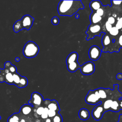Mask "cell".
<instances>
[{
    "label": "cell",
    "mask_w": 122,
    "mask_h": 122,
    "mask_svg": "<svg viewBox=\"0 0 122 122\" xmlns=\"http://www.w3.org/2000/svg\"><path fill=\"white\" fill-rule=\"evenodd\" d=\"M75 18H76V19H78V18H79V17H80V15H79V14H76L75 15Z\"/></svg>",
    "instance_id": "cell-40"
},
{
    "label": "cell",
    "mask_w": 122,
    "mask_h": 122,
    "mask_svg": "<svg viewBox=\"0 0 122 122\" xmlns=\"http://www.w3.org/2000/svg\"><path fill=\"white\" fill-rule=\"evenodd\" d=\"M78 115L80 119L86 121L90 117V112L87 109L81 108L79 110Z\"/></svg>",
    "instance_id": "cell-15"
},
{
    "label": "cell",
    "mask_w": 122,
    "mask_h": 122,
    "mask_svg": "<svg viewBox=\"0 0 122 122\" xmlns=\"http://www.w3.org/2000/svg\"><path fill=\"white\" fill-rule=\"evenodd\" d=\"M107 21L111 24L112 25L115 22V19L113 16H110L107 19Z\"/></svg>",
    "instance_id": "cell-30"
},
{
    "label": "cell",
    "mask_w": 122,
    "mask_h": 122,
    "mask_svg": "<svg viewBox=\"0 0 122 122\" xmlns=\"http://www.w3.org/2000/svg\"><path fill=\"white\" fill-rule=\"evenodd\" d=\"M104 109L102 103L97 104L92 110V114L93 118L96 121L100 120L104 113Z\"/></svg>",
    "instance_id": "cell-9"
},
{
    "label": "cell",
    "mask_w": 122,
    "mask_h": 122,
    "mask_svg": "<svg viewBox=\"0 0 122 122\" xmlns=\"http://www.w3.org/2000/svg\"><path fill=\"white\" fill-rule=\"evenodd\" d=\"M20 120L19 112L14 113L8 118L7 122H19Z\"/></svg>",
    "instance_id": "cell-17"
},
{
    "label": "cell",
    "mask_w": 122,
    "mask_h": 122,
    "mask_svg": "<svg viewBox=\"0 0 122 122\" xmlns=\"http://www.w3.org/2000/svg\"><path fill=\"white\" fill-rule=\"evenodd\" d=\"M20 61V59L19 57H16L15 58V61L17 62H19Z\"/></svg>",
    "instance_id": "cell-39"
},
{
    "label": "cell",
    "mask_w": 122,
    "mask_h": 122,
    "mask_svg": "<svg viewBox=\"0 0 122 122\" xmlns=\"http://www.w3.org/2000/svg\"><path fill=\"white\" fill-rule=\"evenodd\" d=\"M0 119H1V116H0Z\"/></svg>",
    "instance_id": "cell-42"
},
{
    "label": "cell",
    "mask_w": 122,
    "mask_h": 122,
    "mask_svg": "<svg viewBox=\"0 0 122 122\" xmlns=\"http://www.w3.org/2000/svg\"><path fill=\"white\" fill-rule=\"evenodd\" d=\"M104 27L105 28L106 30L108 32H109V31L111 30V29L112 27V24H110L107 21H106L104 24Z\"/></svg>",
    "instance_id": "cell-28"
},
{
    "label": "cell",
    "mask_w": 122,
    "mask_h": 122,
    "mask_svg": "<svg viewBox=\"0 0 122 122\" xmlns=\"http://www.w3.org/2000/svg\"><path fill=\"white\" fill-rule=\"evenodd\" d=\"M85 101L87 103L91 105H97L102 103L93 90H90L88 92L85 98Z\"/></svg>",
    "instance_id": "cell-8"
},
{
    "label": "cell",
    "mask_w": 122,
    "mask_h": 122,
    "mask_svg": "<svg viewBox=\"0 0 122 122\" xmlns=\"http://www.w3.org/2000/svg\"><path fill=\"white\" fill-rule=\"evenodd\" d=\"M9 70H10V71L13 74H14L17 72V68L16 67V66H15L13 65H11L10 67Z\"/></svg>",
    "instance_id": "cell-31"
},
{
    "label": "cell",
    "mask_w": 122,
    "mask_h": 122,
    "mask_svg": "<svg viewBox=\"0 0 122 122\" xmlns=\"http://www.w3.org/2000/svg\"><path fill=\"white\" fill-rule=\"evenodd\" d=\"M57 113V112L53 110H48V117L49 118H53Z\"/></svg>",
    "instance_id": "cell-26"
},
{
    "label": "cell",
    "mask_w": 122,
    "mask_h": 122,
    "mask_svg": "<svg viewBox=\"0 0 122 122\" xmlns=\"http://www.w3.org/2000/svg\"><path fill=\"white\" fill-rule=\"evenodd\" d=\"M34 20V18L30 15H25L23 16L20 20L22 29H25L27 30H30L33 24Z\"/></svg>",
    "instance_id": "cell-10"
},
{
    "label": "cell",
    "mask_w": 122,
    "mask_h": 122,
    "mask_svg": "<svg viewBox=\"0 0 122 122\" xmlns=\"http://www.w3.org/2000/svg\"><path fill=\"white\" fill-rule=\"evenodd\" d=\"M25 122V120L24 119H21L20 121V122Z\"/></svg>",
    "instance_id": "cell-41"
},
{
    "label": "cell",
    "mask_w": 122,
    "mask_h": 122,
    "mask_svg": "<svg viewBox=\"0 0 122 122\" xmlns=\"http://www.w3.org/2000/svg\"><path fill=\"white\" fill-rule=\"evenodd\" d=\"M112 5H120L122 4V0H111Z\"/></svg>",
    "instance_id": "cell-33"
},
{
    "label": "cell",
    "mask_w": 122,
    "mask_h": 122,
    "mask_svg": "<svg viewBox=\"0 0 122 122\" xmlns=\"http://www.w3.org/2000/svg\"><path fill=\"white\" fill-rule=\"evenodd\" d=\"M117 122H122V114H121L119 117V120Z\"/></svg>",
    "instance_id": "cell-37"
},
{
    "label": "cell",
    "mask_w": 122,
    "mask_h": 122,
    "mask_svg": "<svg viewBox=\"0 0 122 122\" xmlns=\"http://www.w3.org/2000/svg\"><path fill=\"white\" fill-rule=\"evenodd\" d=\"M118 48L120 49V48H122V34H121L117 39Z\"/></svg>",
    "instance_id": "cell-27"
},
{
    "label": "cell",
    "mask_w": 122,
    "mask_h": 122,
    "mask_svg": "<svg viewBox=\"0 0 122 122\" xmlns=\"http://www.w3.org/2000/svg\"><path fill=\"white\" fill-rule=\"evenodd\" d=\"M102 32L103 29L100 23L96 24H90L86 31V34L87 35L86 40L89 41L91 39H93L96 36H100Z\"/></svg>",
    "instance_id": "cell-4"
},
{
    "label": "cell",
    "mask_w": 122,
    "mask_h": 122,
    "mask_svg": "<svg viewBox=\"0 0 122 122\" xmlns=\"http://www.w3.org/2000/svg\"><path fill=\"white\" fill-rule=\"evenodd\" d=\"M116 78L118 80H122V73H117L116 76Z\"/></svg>",
    "instance_id": "cell-35"
},
{
    "label": "cell",
    "mask_w": 122,
    "mask_h": 122,
    "mask_svg": "<svg viewBox=\"0 0 122 122\" xmlns=\"http://www.w3.org/2000/svg\"><path fill=\"white\" fill-rule=\"evenodd\" d=\"M104 10H103V9L102 8H100L99 9H98L96 11V13L98 15H99L100 16H101V17H102L103 15V14H104Z\"/></svg>",
    "instance_id": "cell-32"
},
{
    "label": "cell",
    "mask_w": 122,
    "mask_h": 122,
    "mask_svg": "<svg viewBox=\"0 0 122 122\" xmlns=\"http://www.w3.org/2000/svg\"><path fill=\"white\" fill-rule=\"evenodd\" d=\"M13 74L10 72H8L6 73L5 77L4 82H6L9 84H13Z\"/></svg>",
    "instance_id": "cell-18"
},
{
    "label": "cell",
    "mask_w": 122,
    "mask_h": 122,
    "mask_svg": "<svg viewBox=\"0 0 122 122\" xmlns=\"http://www.w3.org/2000/svg\"><path fill=\"white\" fill-rule=\"evenodd\" d=\"M102 20V17L98 15L96 12H92L90 16L91 24H96L99 23Z\"/></svg>",
    "instance_id": "cell-16"
},
{
    "label": "cell",
    "mask_w": 122,
    "mask_h": 122,
    "mask_svg": "<svg viewBox=\"0 0 122 122\" xmlns=\"http://www.w3.org/2000/svg\"><path fill=\"white\" fill-rule=\"evenodd\" d=\"M13 29L14 31L16 33L19 32L20 30H22L20 20H18L15 22V23L14 24L13 26Z\"/></svg>",
    "instance_id": "cell-19"
},
{
    "label": "cell",
    "mask_w": 122,
    "mask_h": 122,
    "mask_svg": "<svg viewBox=\"0 0 122 122\" xmlns=\"http://www.w3.org/2000/svg\"><path fill=\"white\" fill-rule=\"evenodd\" d=\"M80 69L82 74L85 75H91L95 71V65L92 61H87L81 65Z\"/></svg>",
    "instance_id": "cell-6"
},
{
    "label": "cell",
    "mask_w": 122,
    "mask_h": 122,
    "mask_svg": "<svg viewBox=\"0 0 122 122\" xmlns=\"http://www.w3.org/2000/svg\"><path fill=\"white\" fill-rule=\"evenodd\" d=\"M119 105H120L121 110H122V98L119 99Z\"/></svg>",
    "instance_id": "cell-36"
},
{
    "label": "cell",
    "mask_w": 122,
    "mask_h": 122,
    "mask_svg": "<svg viewBox=\"0 0 122 122\" xmlns=\"http://www.w3.org/2000/svg\"><path fill=\"white\" fill-rule=\"evenodd\" d=\"M115 27L118 29V30H121L122 29V24L119 21H117L116 24H115Z\"/></svg>",
    "instance_id": "cell-34"
},
{
    "label": "cell",
    "mask_w": 122,
    "mask_h": 122,
    "mask_svg": "<svg viewBox=\"0 0 122 122\" xmlns=\"http://www.w3.org/2000/svg\"><path fill=\"white\" fill-rule=\"evenodd\" d=\"M51 21V23H52V24H53L54 25H56L59 24L60 20H59V18L55 16L52 18Z\"/></svg>",
    "instance_id": "cell-29"
},
{
    "label": "cell",
    "mask_w": 122,
    "mask_h": 122,
    "mask_svg": "<svg viewBox=\"0 0 122 122\" xmlns=\"http://www.w3.org/2000/svg\"><path fill=\"white\" fill-rule=\"evenodd\" d=\"M53 122H62V118L61 115L59 113H57L56 115L53 118Z\"/></svg>",
    "instance_id": "cell-23"
},
{
    "label": "cell",
    "mask_w": 122,
    "mask_h": 122,
    "mask_svg": "<svg viewBox=\"0 0 122 122\" xmlns=\"http://www.w3.org/2000/svg\"><path fill=\"white\" fill-rule=\"evenodd\" d=\"M28 81L27 79L24 76H21L18 87L19 88H22L25 87L28 85Z\"/></svg>",
    "instance_id": "cell-20"
},
{
    "label": "cell",
    "mask_w": 122,
    "mask_h": 122,
    "mask_svg": "<svg viewBox=\"0 0 122 122\" xmlns=\"http://www.w3.org/2000/svg\"><path fill=\"white\" fill-rule=\"evenodd\" d=\"M109 34L112 37H116L118 36L119 33V30L115 27H112L109 32Z\"/></svg>",
    "instance_id": "cell-22"
},
{
    "label": "cell",
    "mask_w": 122,
    "mask_h": 122,
    "mask_svg": "<svg viewBox=\"0 0 122 122\" xmlns=\"http://www.w3.org/2000/svg\"><path fill=\"white\" fill-rule=\"evenodd\" d=\"M84 6L81 0H61L58 5V12L61 16H71Z\"/></svg>",
    "instance_id": "cell-1"
},
{
    "label": "cell",
    "mask_w": 122,
    "mask_h": 122,
    "mask_svg": "<svg viewBox=\"0 0 122 122\" xmlns=\"http://www.w3.org/2000/svg\"><path fill=\"white\" fill-rule=\"evenodd\" d=\"M43 106L47 107L49 110H51L56 111L59 113L60 111V108L58 102L55 100H51L50 99H45L44 100Z\"/></svg>",
    "instance_id": "cell-11"
},
{
    "label": "cell",
    "mask_w": 122,
    "mask_h": 122,
    "mask_svg": "<svg viewBox=\"0 0 122 122\" xmlns=\"http://www.w3.org/2000/svg\"><path fill=\"white\" fill-rule=\"evenodd\" d=\"M11 65L12 64L10 62L6 61L4 64V69H0V82H4L5 75L8 72H10L9 68Z\"/></svg>",
    "instance_id": "cell-12"
},
{
    "label": "cell",
    "mask_w": 122,
    "mask_h": 122,
    "mask_svg": "<svg viewBox=\"0 0 122 122\" xmlns=\"http://www.w3.org/2000/svg\"><path fill=\"white\" fill-rule=\"evenodd\" d=\"M39 51V47L38 45L32 41H28L23 49V55L27 58L35 57Z\"/></svg>",
    "instance_id": "cell-3"
},
{
    "label": "cell",
    "mask_w": 122,
    "mask_h": 122,
    "mask_svg": "<svg viewBox=\"0 0 122 122\" xmlns=\"http://www.w3.org/2000/svg\"><path fill=\"white\" fill-rule=\"evenodd\" d=\"M45 122H51V120L50 119V118H48L47 119H46Z\"/></svg>",
    "instance_id": "cell-38"
},
{
    "label": "cell",
    "mask_w": 122,
    "mask_h": 122,
    "mask_svg": "<svg viewBox=\"0 0 122 122\" xmlns=\"http://www.w3.org/2000/svg\"><path fill=\"white\" fill-rule=\"evenodd\" d=\"M78 54L75 51L71 52L67 56L66 62L67 69L69 71L74 72L78 69H80L81 65L78 62Z\"/></svg>",
    "instance_id": "cell-2"
},
{
    "label": "cell",
    "mask_w": 122,
    "mask_h": 122,
    "mask_svg": "<svg viewBox=\"0 0 122 122\" xmlns=\"http://www.w3.org/2000/svg\"><path fill=\"white\" fill-rule=\"evenodd\" d=\"M44 109V107L43 106H41L37 108L36 109H35V112L38 115L41 116L42 113L43 112Z\"/></svg>",
    "instance_id": "cell-24"
},
{
    "label": "cell",
    "mask_w": 122,
    "mask_h": 122,
    "mask_svg": "<svg viewBox=\"0 0 122 122\" xmlns=\"http://www.w3.org/2000/svg\"><path fill=\"white\" fill-rule=\"evenodd\" d=\"M102 50L96 45L92 46L89 50L88 55L90 59L92 61H97L101 57Z\"/></svg>",
    "instance_id": "cell-7"
},
{
    "label": "cell",
    "mask_w": 122,
    "mask_h": 122,
    "mask_svg": "<svg viewBox=\"0 0 122 122\" xmlns=\"http://www.w3.org/2000/svg\"><path fill=\"white\" fill-rule=\"evenodd\" d=\"M102 5L101 1L98 0H92L91 1L89 4L91 10L94 12H96L98 9L101 8Z\"/></svg>",
    "instance_id": "cell-14"
},
{
    "label": "cell",
    "mask_w": 122,
    "mask_h": 122,
    "mask_svg": "<svg viewBox=\"0 0 122 122\" xmlns=\"http://www.w3.org/2000/svg\"><path fill=\"white\" fill-rule=\"evenodd\" d=\"M43 98L41 93L33 92L31 94V98L28 101V103L32 105L35 109L41 106H43Z\"/></svg>",
    "instance_id": "cell-5"
},
{
    "label": "cell",
    "mask_w": 122,
    "mask_h": 122,
    "mask_svg": "<svg viewBox=\"0 0 122 122\" xmlns=\"http://www.w3.org/2000/svg\"><path fill=\"white\" fill-rule=\"evenodd\" d=\"M33 109V107L29 103L25 104L20 107L19 113L24 115H27L30 114Z\"/></svg>",
    "instance_id": "cell-13"
},
{
    "label": "cell",
    "mask_w": 122,
    "mask_h": 122,
    "mask_svg": "<svg viewBox=\"0 0 122 122\" xmlns=\"http://www.w3.org/2000/svg\"><path fill=\"white\" fill-rule=\"evenodd\" d=\"M21 77V76L20 74H19L18 72H16V73L13 74V84H14L18 87V86L19 84Z\"/></svg>",
    "instance_id": "cell-21"
},
{
    "label": "cell",
    "mask_w": 122,
    "mask_h": 122,
    "mask_svg": "<svg viewBox=\"0 0 122 122\" xmlns=\"http://www.w3.org/2000/svg\"><path fill=\"white\" fill-rule=\"evenodd\" d=\"M48 110H49V109L47 107H44L43 112L42 113V114L41 116V118H42L43 119H46L48 118Z\"/></svg>",
    "instance_id": "cell-25"
}]
</instances>
